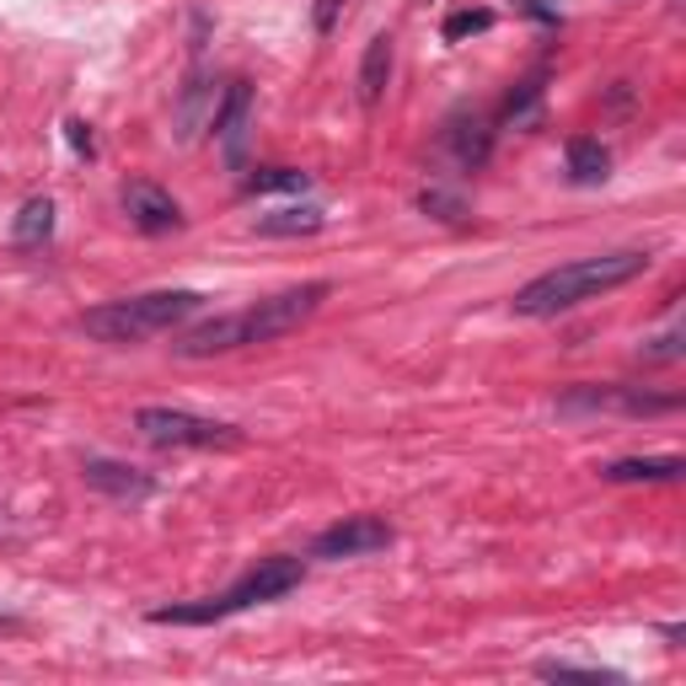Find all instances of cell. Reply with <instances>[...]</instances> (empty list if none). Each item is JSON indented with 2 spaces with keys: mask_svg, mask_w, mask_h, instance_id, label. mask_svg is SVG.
<instances>
[{
  "mask_svg": "<svg viewBox=\"0 0 686 686\" xmlns=\"http://www.w3.org/2000/svg\"><path fill=\"white\" fill-rule=\"evenodd\" d=\"M327 296H333L327 279L279 290V296H268V301H257V306H242V312H231V316H209V322L188 327L172 349H178L183 360H209V354H231V349H248V344H274V338L296 333L301 322H312Z\"/></svg>",
  "mask_w": 686,
  "mask_h": 686,
  "instance_id": "cell-1",
  "label": "cell"
},
{
  "mask_svg": "<svg viewBox=\"0 0 686 686\" xmlns=\"http://www.w3.org/2000/svg\"><path fill=\"white\" fill-rule=\"evenodd\" d=\"M649 268V252H601V257H579V263H563L553 274L531 279L515 290V316H558L579 301H595L606 290H623L638 274Z\"/></svg>",
  "mask_w": 686,
  "mask_h": 686,
  "instance_id": "cell-2",
  "label": "cell"
},
{
  "mask_svg": "<svg viewBox=\"0 0 686 686\" xmlns=\"http://www.w3.org/2000/svg\"><path fill=\"white\" fill-rule=\"evenodd\" d=\"M301 579H306L301 558H263L257 568H248V574H242L226 595H204V601H183V606H156V612H151V623H161V627L226 623V617H237V612H248V606H263V601L290 595Z\"/></svg>",
  "mask_w": 686,
  "mask_h": 686,
  "instance_id": "cell-3",
  "label": "cell"
},
{
  "mask_svg": "<svg viewBox=\"0 0 686 686\" xmlns=\"http://www.w3.org/2000/svg\"><path fill=\"white\" fill-rule=\"evenodd\" d=\"M198 306H204L198 290H151V296H129V301L92 306V312L81 316V327H86L97 344H145V338H156V333L183 327Z\"/></svg>",
  "mask_w": 686,
  "mask_h": 686,
  "instance_id": "cell-4",
  "label": "cell"
},
{
  "mask_svg": "<svg viewBox=\"0 0 686 686\" xmlns=\"http://www.w3.org/2000/svg\"><path fill=\"white\" fill-rule=\"evenodd\" d=\"M134 430L151 445H172V450H237L248 440L237 424L204 419V413H188V408H140Z\"/></svg>",
  "mask_w": 686,
  "mask_h": 686,
  "instance_id": "cell-5",
  "label": "cell"
},
{
  "mask_svg": "<svg viewBox=\"0 0 686 686\" xmlns=\"http://www.w3.org/2000/svg\"><path fill=\"white\" fill-rule=\"evenodd\" d=\"M563 413H627V419H643V413H676L682 397L676 392H643V386H574L558 397Z\"/></svg>",
  "mask_w": 686,
  "mask_h": 686,
  "instance_id": "cell-6",
  "label": "cell"
},
{
  "mask_svg": "<svg viewBox=\"0 0 686 686\" xmlns=\"http://www.w3.org/2000/svg\"><path fill=\"white\" fill-rule=\"evenodd\" d=\"M381 547H392V526L381 520V515H344L338 526H327L322 537L312 542V558H365V553H381Z\"/></svg>",
  "mask_w": 686,
  "mask_h": 686,
  "instance_id": "cell-7",
  "label": "cell"
},
{
  "mask_svg": "<svg viewBox=\"0 0 686 686\" xmlns=\"http://www.w3.org/2000/svg\"><path fill=\"white\" fill-rule=\"evenodd\" d=\"M124 215H129V226H134V231H145V237L183 231V209H178V198H172L167 188L145 183V178L124 183Z\"/></svg>",
  "mask_w": 686,
  "mask_h": 686,
  "instance_id": "cell-8",
  "label": "cell"
},
{
  "mask_svg": "<svg viewBox=\"0 0 686 686\" xmlns=\"http://www.w3.org/2000/svg\"><path fill=\"white\" fill-rule=\"evenodd\" d=\"M248 124H252V86H248V81H231V86H226V97L215 103V119H209V129H215V140L226 145V161H231V167H242Z\"/></svg>",
  "mask_w": 686,
  "mask_h": 686,
  "instance_id": "cell-9",
  "label": "cell"
},
{
  "mask_svg": "<svg viewBox=\"0 0 686 686\" xmlns=\"http://www.w3.org/2000/svg\"><path fill=\"white\" fill-rule=\"evenodd\" d=\"M445 151H450V161L461 167V172H478L483 161H489V151H494V124L483 119V113H450L445 119Z\"/></svg>",
  "mask_w": 686,
  "mask_h": 686,
  "instance_id": "cell-10",
  "label": "cell"
},
{
  "mask_svg": "<svg viewBox=\"0 0 686 686\" xmlns=\"http://www.w3.org/2000/svg\"><path fill=\"white\" fill-rule=\"evenodd\" d=\"M81 478H86L97 494H108V500H151V494H156V478H151V472L124 467V461H103V456L86 461Z\"/></svg>",
  "mask_w": 686,
  "mask_h": 686,
  "instance_id": "cell-11",
  "label": "cell"
},
{
  "mask_svg": "<svg viewBox=\"0 0 686 686\" xmlns=\"http://www.w3.org/2000/svg\"><path fill=\"white\" fill-rule=\"evenodd\" d=\"M392 60H397V38L392 33H375L371 44H365V60H360V103L375 108L381 97H386V81H392Z\"/></svg>",
  "mask_w": 686,
  "mask_h": 686,
  "instance_id": "cell-12",
  "label": "cell"
},
{
  "mask_svg": "<svg viewBox=\"0 0 686 686\" xmlns=\"http://www.w3.org/2000/svg\"><path fill=\"white\" fill-rule=\"evenodd\" d=\"M563 161H568V183H579V188L606 183V172H612V151L595 134H574L568 151H563Z\"/></svg>",
  "mask_w": 686,
  "mask_h": 686,
  "instance_id": "cell-13",
  "label": "cell"
},
{
  "mask_svg": "<svg viewBox=\"0 0 686 686\" xmlns=\"http://www.w3.org/2000/svg\"><path fill=\"white\" fill-rule=\"evenodd\" d=\"M682 472H686L682 456H627V461L601 467L606 483H676Z\"/></svg>",
  "mask_w": 686,
  "mask_h": 686,
  "instance_id": "cell-14",
  "label": "cell"
},
{
  "mask_svg": "<svg viewBox=\"0 0 686 686\" xmlns=\"http://www.w3.org/2000/svg\"><path fill=\"white\" fill-rule=\"evenodd\" d=\"M322 209L316 204H290V209H274V215H257L252 220V231L257 237H312V231H322Z\"/></svg>",
  "mask_w": 686,
  "mask_h": 686,
  "instance_id": "cell-15",
  "label": "cell"
},
{
  "mask_svg": "<svg viewBox=\"0 0 686 686\" xmlns=\"http://www.w3.org/2000/svg\"><path fill=\"white\" fill-rule=\"evenodd\" d=\"M11 237H16L22 248L49 242V237H55V198H27V204L16 209V220H11Z\"/></svg>",
  "mask_w": 686,
  "mask_h": 686,
  "instance_id": "cell-16",
  "label": "cell"
},
{
  "mask_svg": "<svg viewBox=\"0 0 686 686\" xmlns=\"http://www.w3.org/2000/svg\"><path fill=\"white\" fill-rule=\"evenodd\" d=\"M204 97H209V81H204V70H193V81L183 86V108H178V140H193L198 124L215 119V103H204Z\"/></svg>",
  "mask_w": 686,
  "mask_h": 686,
  "instance_id": "cell-17",
  "label": "cell"
},
{
  "mask_svg": "<svg viewBox=\"0 0 686 686\" xmlns=\"http://www.w3.org/2000/svg\"><path fill=\"white\" fill-rule=\"evenodd\" d=\"M242 188H248V193H306L312 178H306V172H296V167H257Z\"/></svg>",
  "mask_w": 686,
  "mask_h": 686,
  "instance_id": "cell-18",
  "label": "cell"
},
{
  "mask_svg": "<svg viewBox=\"0 0 686 686\" xmlns=\"http://www.w3.org/2000/svg\"><path fill=\"white\" fill-rule=\"evenodd\" d=\"M494 27V11L489 5H467V11H450L445 16V44H461V38H472V33H489Z\"/></svg>",
  "mask_w": 686,
  "mask_h": 686,
  "instance_id": "cell-19",
  "label": "cell"
},
{
  "mask_svg": "<svg viewBox=\"0 0 686 686\" xmlns=\"http://www.w3.org/2000/svg\"><path fill=\"white\" fill-rule=\"evenodd\" d=\"M537 676L547 682H623L617 671H601V665H574V660H542Z\"/></svg>",
  "mask_w": 686,
  "mask_h": 686,
  "instance_id": "cell-20",
  "label": "cell"
},
{
  "mask_svg": "<svg viewBox=\"0 0 686 686\" xmlns=\"http://www.w3.org/2000/svg\"><path fill=\"white\" fill-rule=\"evenodd\" d=\"M537 103H542V86L526 81V86L504 103V124H531V119H537Z\"/></svg>",
  "mask_w": 686,
  "mask_h": 686,
  "instance_id": "cell-21",
  "label": "cell"
},
{
  "mask_svg": "<svg viewBox=\"0 0 686 686\" xmlns=\"http://www.w3.org/2000/svg\"><path fill=\"white\" fill-rule=\"evenodd\" d=\"M686 354V333L682 327H671V333H660V338H649L643 344V360L649 365H665V360H682Z\"/></svg>",
  "mask_w": 686,
  "mask_h": 686,
  "instance_id": "cell-22",
  "label": "cell"
},
{
  "mask_svg": "<svg viewBox=\"0 0 686 686\" xmlns=\"http://www.w3.org/2000/svg\"><path fill=\"white\" fill-rule=\"evenodd\" d=\"M419 209H424V215H440V220H461V215H467V204H461L456 193H445V188H424V193H419Z\"/></svg>",
  "mask_w": 686,
  "mask_h": 686,
  "instance_id": "cell-23",
  "label": "cell"
},
{
  "mask_svg": "<svg viewBox=\"0 0 686 686\" xmlns=\"http://www.w3.org/2000/svg\"><path fill=\"white\" fill-rule=\"evenodd\" d=\"M64 140H70V151H75V156H86V161L97 156V140H92V129L81 124V119H70V124H64Z\"/></svg>",
  "mask_w": 686,
  "mask_h": 686,
  "instance_id": "cell-24",
  "label": "cell"
},
{
  "mask_svg": "<svg viewBox=\"0 0 686 686\" xmlns=\"http://www.w3.org/2000/svg\"><path fill=\"white\" fill-rule=\"evenodd\" d=\"M338 11H344V0H316V5H312V27H316V33H333Z\"/></svg>",
  "mask_w": 686,
  "mask_h": 686,
  "instance_id": "cell-25",
  "label": "cell"
}]
</instances>
